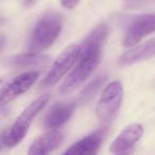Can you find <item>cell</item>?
Listing matches in <instances>:
<instances>
[{
	"label": "cell",
	"instance_id": "6da1fadb",
	"mask_svg": "<svg viewBox=\"0 0 155 155\" xmlns=\"http://www.w3.org/2000/svg\"><path fill=\"white\" fill-rule=\"evenodd\" d=\"M108 35L105 24L97 26L80 45V54L77 65L58 88L61 95H68L78 89L94 73L101 62L103 46Z\"/></svg>",
	"mask_w": 155,
	"mask_h": 155
},
{
	"label": "cell",
	"instance_id": "7a4b0ae2",
	"mask_svg": "<svg viewBox=\"0 0 155 155\" xmlns=\"http://www.w3.org/2000/svg\"><path fill=\"white\" fill-rule=\"evenodd\" d=\"M50 98H51L50 94L41 95L36 100H34L28 107L25 108L24 112L18 116L16 121L13 123V125L0 136V150L5 148H14L22 141L33 120L45 107L46 104L50 101Z\"/></svg>",
	"mask_w": 155,
	"mask_h": 155
},
{
	"label": "cell",
	"instance_id": "3957f363",
	"mask_svg": "<svg viewBox=\"0 0 155 155\" xmlns=\"http://www.w3.org/2000/svg\"><path fill=\"white\" fill-rule=\"evenodd\" d=\"M62 17L58 13H47L37 21L29 41V52L41 53L53 45L62 32Z\"/></svg>",
	"mask_w": 155,
	"mask_h": 155
},
{
	"label": "cell",
	"instance_id": "277c9868",
	"mask_svg": "<svg viewBox=\"0 0 155 155\" xmlns=\"http://www.w3.org/2000/svg\"><path fill=\"white\" fill-rule=\"evenodd\" d=\"M123 99V87L114 81L104 88L96 107V116L102 123H108L118 113Z\"/></svg>",
	"mask_w": 155,
	"mask_h": 155
},
{
	"label": "cell",
	"instance_id": "5b68a950",
	"mask_svg": "<svg viewBox=\"0 0 155 155\" xmlns=\"http://www.w3.org/2000/svg\"><path fill=\"white\" fill-rule=\"evenodd\" d=\"M80 54V45H70L58 56L51 69L41 82V87H51L58 84L72 68Z\"/></svg>",
	"mask_w": 155,
	"mask_h": 155
},
{
	"label": "cell",
	"instance_id": "8992f818",
	"mask_svg": "<svg viewBox=\"0 0 155 155\" xmlns=\"http://www.w3.org/2000/svg\"><path fill=\"white\" fill-rule=\"evenodd\" d=\"M38 77L39 73L37 71H28L8 82L0 89V108L8 105L17 97L29 91Z\"/></svg>",
	"mask_w": 155,
	"mask_h": 155
},
{
	"label": "cell",
	"instance_id": "52a82bcc",
	"mask_svg": "<svg viewBox=\"0 0 155 155\" xmlns=\"http://www.w3.org/2000/svg\"><path fill=\"white\" fill-rule=\"evenodd\" d=\"M155 32V14H142L129 25L125 32L123 46L135 47L142 38Z\"/></svg>",
	"mask_w": 155,
	"mask_h": 155
},
{
	"label": "cell",
	"instance_id": "ba28073f",
	"mask_svg": "<svg viewBox=\"0 0 155 155\" xmlns=\"http://www.w3.org/2000/svg\"><path fill=\"white\" fill-rule=\"evenodd\" d=\"M143 135V127L139 123L127 127L110 144V151L115 155H129Z\"/></svg>",
	"mask_w": 155,
	"mask_h": 155
},
{
	"label": "cell",
	"instance_id": "9c48e42d",
	"mask_svg": "<svg viewBox=\"0 0 155 155\" xmlns=\"http://www.w3.org/2000/svg\"><path fill=\"white\" fill-rule=\"evenodd\" d=\"M106 130L99 129L72 143L62 155H97L104 140Z\"/></svg>",
	"mask_w": 155,
	"mask_h": 155
},
{
	"label": "cell",
	"instance_id": "30bf717a",
	"mask_svg": "<svg viewBox=\"0 0 155 155\" xmlns=\"http://www.w3.org/2000/svg\"><path fill=\"white\" fill-rule=\"evenodd\" d=\"M64 139V135L58 130L49 131L37 137L28 151V155H49L52 151L58 149Z\"/></svg>",
	"mask_w": 155,
	"mask_h": 155
},
{
	"label": "cell",
	"instance_id": "8fae6325",
	"mask_svg": "<svg viewBox=\"0 0 155 155\" xmlns=\"http://www.w3.org/2000/svg\"><path fill=\"white\" fill-rule=\"evenodd\" d=\"M74 103H55L50 107L44 119V124L50 131L60 129L70 119L74 112Z\"/></svg>",
	"mask_w": 155,
	"mask_h": 155
},
{
	"label": "cell",
	"instance_id": "7c38bea8",
	"mask_svg": "<svg viewBox=\"0 0 155 155\" xmlns=\"http://www.w3.org/2000/svg\"><path fill=\"white\" fill-rule=\"evenodd\" d=\"M155 56V38L147 41L141 45L133 47L131 50L125 52L119 60V65L130 66L138 62L147 61Z\"/></svg>",
	"mask_w": 155,
	"mask_h": 155
},
{
	"label": "cell",
	"instance_id": "4fadbf2b",
	"mask_svg": "<svg viewBox=\"0 0 155 155\" xmlns=\"http://www.w3.org/2000/svg\"><path fill=\"white\" fill-rule=\"evenodd\" d=\"M49 55H45L41 53H34V52H28V53L20 54L12 60V64L17 67H29L34 65L41 64L44 62L49 61Z\"/></svg>",
	"mask_w": 155,
	"mask_h": 155
},
{
	"label": "cell",
	"instance_id": "5bb4252c",
	"mask_svg": "<svg viewBox=\"0 0 155 155\" xmlns=\"http://www.w3.org/2000/svg\"><path fill=\"white\" fill-rule=\"evenodd\" d=\"M106 79H107L106 75H99V77L95 78V79L85 87L84 91H82L80 98H79V102L85 103V102L89 101V100L99 91L101 86L105 83Z\"/></svg>",
	"mask_w": 155,
	"mask_h": 155
},
{
	"label": "cell",
	"instance_id": "9a60e30c",
	"mask_svg": "<svg viewBox=\"0 0 155 155\" xmlns=\"http://www.w3.org/2000/svg\"><path fill=\"white\" fill-rule=\"evenodd\" d=\"M61 2H62V5L65 9L72 10L79 5L80 0H61Z\"/></svg>",
	"mask_w": 155,
	"mask_h": 155
},
{
	"label": "cell",
	"instance_id": "2e32d148",
	"mask_svg": "<svg viewBox=\"0 0 155 155\" xmlns=\"http://www.w3.org/2000/svg\"><path fill=\"white\" fill-rule=\"evenodd\" d=\"M5 45V35H0V51L3 49Z\"/></svg>",
	"mask_w": 155,
	"mask_h": 155
},
{
	"label": "cell",
	"instance_id": "e0dca14e",
	"mask_svg": "<svg viewBox=\"0 0 155 155\" xmlns=\"http://www.w3.org/2000/svg\"><path fill=\"white\" fill-rule=\"evenodd\" d=\"M3 24H5V19H3V18H0V26H1V25H3Z\"/></svg>",
	"mask_w": 155,
	"mask_h": 155
},
{
	"label": "cell",
	"instance_id": "ac0fdd59",
	"mask_svg": "<svg viewBox=\"0 0 155 155\" xmlns=\"http://www.w3.org/2000/svg\"><path fill=\"white\" fill-rule=\"evenodd\" d=\"M33 1H34V0H28V1H27V3H29V2H33Z\"/></svg>",
	"mask_w": 155,
	"mask_h": 155
},
{
	"label": "cell",
	"instance_id": "d6986e66",
	"mask_svg": "<svg viewBox=\"0 0 155 155\" xmlns=\"http://www.w3.org/2000/svg\"><path fill=\"white\" fill-rule=\"evenodd\" d=\"M1 83H2V81H1V80H0V84H1Z\"/></svg>",
	"mask_w": 155,
	"mask_h": 155
}]
</instances>
